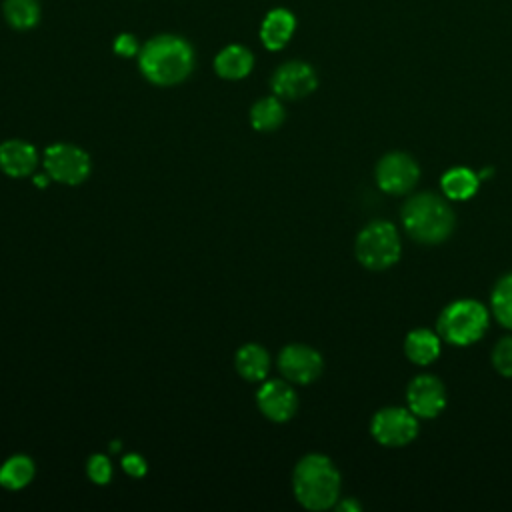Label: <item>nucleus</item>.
<instances>
[{"instance_id":"f257e3e1","label":"nucleus","mask_w":512,"mask_h":512,"mask_svg":"<svg viewBox=\"0 0 512 512\" xmlns=\"http://www.w3.org/2000/svg\"><path fill=\"white\" fill-rule=\"evenodd\" d=\"M138 68L150 84L174 86L190 76L194 50L180 36L158 34L140 48Z\"/></svg>"},{"instance_id":"f03ea898","label":"nucleus","mask_w":512,"mask_h":512,"mask_svg":"<svg viewBox=\"0 0 512 512\" xmlns=\"http://www.w3.org/2000/svg\"><path fill=\"white\" fill-rule=\"evenodd\" d=\"M294 498L306 510H328L340 498V472L334 462L318 452L306 454L298 460L292 472Z\"/></svg>"},{"instance_id":"7ed1b4c3","label":"nucleus","mask_w":512,"mask_h":512,"mask_svg":"<svg viewBox=\"0 0 512 512\" xmlns=\"http://www.w3.org/2000/svg\"><path fill=\"white\" fill-rule=\"evenodd\" d=\"M406 234L426 246L448 240L454 230L456 216L450 204L434 192L412 194L400 212Z\"/></svg>"},{"instance_id":"20e7f679","label":"nucleus","mask_w":512,"mask_h":512,"mask_svg":"<svg viewBox=\"0 0 512 512\" xmlns=\"http://www.w3.org/2000/svg\"><path fill=\"white\" fill-rule=\"evenodd\" d=\"M490 314L484 304L472 298L450 302L436 320V332L454 346H470L488 330Z\"/></svg>"},{"instance_id":"39448f33","label":"nucleus","mask_w":512,"mask_h":512,"mask_svg":"<svg viewBox=\"0 0 512 512\" xmlns=\"http://www.w3.org/2000/svg\"><path fill=\"white\" fill-rule=\"evenodd\" d=\"M402 244L398 230L388 220H374L366 224L354 242L356 260L372 272L386 270L394 266L400 258Z\"/></svg>"},{"instance_id":"423d86ee","label":"nucleus","mask_w":512,"mask_h":512,"mask_svg":"<svg viewBox=\"0 0 512 512\" xmlns=\"http://www.w3.org/2000/svg\"><path fill=\"white\" fill-rule=\"evenodd\" d=\"M44 172L58 184L78 186L92 170V162L86 150L70 142H54L42 152Z\"/></svg>"},{"instance_id":"0eeeda50","label":"nucleus","mask_w":512,"mask_h":512,"mask_svg":"<svg viewBox=\"0 0 512 512\" xmlns=\"http://www.w3.org/2000/svg\"><path fill=\"white\" fill-rule=\"evenodd\" d=\"M370 434L382 446H406L418 434V416L410 408H380L370 420Z\"/></svg>"},{"instance_id":"6e6552de","label":"nucleus","mask_w":512,"mask_h":512,"mask_svg":"<svg viewBox=\"0 0 512 512\" xmlns=\"http://www.w3.org/2000/svg\"><path fill=\"white\" fill-rule=\"evenodd\" d=\"M420 178L418 162L400 150L384 154L376 164V184L386 194H406Z\"/></svg>"},{"instance_id":"1a4fd4ad","label":"nucleus","mask_w":512,"mask_h":512,"mask_svg":"<svg viewBox=\"0 0 512 512\" xmlns=\"http://www.w3.org/2000/svg\"><path fill=\"white\" fill-rule=\"evenodd\" d=\"M278 368L284 380L292 384H312L324 368V360L318 350L306 344H288L278 354Z\"/></svg>"},{"instance_id":"9d476101","label":"nucleus","mask_w":512,"mask_h":512,"mask_svg":"<svg viewBox=\"0 0 512 512\" xmlns=\"http://www.w3.org/2000/svg\"><path fill=\"white\" fill-rule=\"evenodd\" d=\"M270 86L274 96L284 100H298L316 90L318 78L310 64L300 60H290L276 68V72L272 74Z\"/></svg>"},{"instance_id":"9b49d317","label":"nucleus","mask_w":512,"mask_h":512,"mask_svg":"<svg viewBox=\"0 0 512 512\" xmlns=\"http://www.w3.org/2000/svg\"><path fill=\"white\" fill-rule=\"evenodd\" d=\"M408 408L418 418H436L446 406V388L434 374H418L406 388Z\"/></svg>"},{"instance_id":"f8f14e48","label":"nucleus","mask_w":512,"mask_h":512,"mask_svg":"<svg viewBox=\"0 0 512 512\" xmlns=\"http://www.w3.org/2000/svg\"><path fill=\"white\" fill-rule=\"evenodd\" d=\"M256 404L268 420L288 422L298 410V396L288 380H266L256 392Z\"/></svg>"},{"instance_id":"ddd939ff","label":"nucleus","mask_w":512,"mask_h":512,"mask_svg":"<svg viewBox=\"0 0 512 512\" xmlns=\"http://www.w3.org/2000/svg\"><path fill=\"white\" fill-rule=\"evenodd\" d=\"M38 162V150L26 140L10 138L0 144V170L10 178L32 176Z\"/></svg>"},{"instance_id":"4468645a","label":"nucleus","mask_w":512,"mask_h":512,"mask_svg":"<svg viewBox=\"0 0 512 512\" xmlns=\"http://www.w3.org/2000/svg\"><path fill=\"white\" fill-rule=\"evenodd\" d=\"M296 28V18L292 12L284 8H274L266 14L262 28H260V40L268 50H280L288 44Z\"/></svg>"},{"instance_id":"2eb2a0df","label":"nucleus","mask_w":512,"mask_h":512,"mask_svg":"<svg viewBox=\"0 0 512 512\" xmlns=\"http://www.w3.org/2000/svg\"><path fill=\"white\" fill-rule=\"evenodd\" d=\"M254 56L240 44H230L214 58V70L224 80H240L252 72Z\"/></svg>"},{"instance_id":"dca6fc26","label":"nucleus","mask_w":512,"mask_h":512,"mask_svg":"<svg viewBox=\"0 0 512 512\" xmlns=\"http://www.w3.org/2000/svg\"><path fill=\"white\" fill-rule=\"evenodd\" d=\"M404 354L418 366H428L440 356V336L428 328L410 330L404 340Z\"/></svg>"},{"instance_id":"f3484780","label":"nucleus","mask_w":512,"mask_h":512,"mask_svg":"<svg viewBox=\"0 0 512 512\" xmlns=\"http://www.w3.org/2000/svg\"><path fill=\"white\" fill-rule=\"evenodd\" d=\"M236 372L248 382H262L270 370V356L260 344H244L234 356Z\"/></svg>"},{"instance_id":"a211bd4d","label":"nucleus","mask_w":512,"mask_h":512,"mask_svg":"<svg viewBox=\"0 0 512 512\" xmlns=\"http://www.w3.org/2000/svg\"><path fill=\"white\" fill-rule=\"evenodd\" d=\"M480 184V178L476 172H472L470 168L464 166H456L450 168L442 174L440 180V188L446 194V198L450 200H468L476 194Z\"/></svg>"},{"instance_id":"6ab92c4d","label":"nucleus","mask_w":512,"mask_h":512,"mask_svg":"<svg viewBox=\"0 0 512 512\" xmlns=\"http://www.w3.org/2000/svg\"><path fill=\"white\" fill-rule=\"evenodd\" d=\"M34 474V460L26 454H14L0 466V486L6 490H22L34 480Z\"/></svg>"},{"instance_id":"aec40b11","label":"nucleus","mask_w":512,"mask_h":512,"mask_svg":"<svg viewBox=\"0 0 512 512\" xmlns=\"http://www.w3.org/2000/svg\"><path fill=\"white\" fill-rule=\"evenodd\" d=\"M284 106L278 96H266L250 108V124L258 132H272L284 122Z\"/></svg>"},{"instance_id":"412c9836","label":"nucleus","mask_w":512,"mask_h":512,"mask_svg":"<svg viewBox=\"0 0 512 512\" xmlns=\"http://www.w3.org/2000/svg\"><path fill=\"white\" fill-rule=\"evenodd\" d=\"M2 12L14 30H30L40 20L38 0H4Z\"/></svg>"},{"instance_id":"4be33fe9","label":"nucleus","mask_w":512,"mask_h":512,"mask_svg":"<svg viewBox=\"0 0 512 512\" xmlns=\"http://www.w3.org/2000/svg\"><path fill=\"white\" fill-rule=\"evenodd\" d=\"M490 304H492V314L496 316V320L504 328L512 330V272L504 274L494 284Z\"/></svg>"},{"instance_id":"5701e85b","label":"nucleus","mask_w":512,"mask_h":512,"mask_svg":"<svg viewBox=\"0 0 512 512\" xmlns=\"http://www.w3.org/2000/svg\"><path fill=\"white\" fill-rule=\"evenodd\" d=\"M492 366L498 374L512 378V336H504L492 350Z\"/></svg>"},{"instance_id":"b1692460","label":"nucleus","mask_w":512,"mask_h":512,"mask_svg":"<svg viewBox=\"0 0 512 512\" xmlns=\"http://www.w3.org/2000/svg\"><path fill=\"white\" fill-rule=\"evenodd\" d=\"M86 474L98 486L108 484L112 480V462H110V458L104 456V454H92L86 462Z\"/></svg>"},{"instance_id":"393cba45","label":"nucleus","mask_w":512,"mask_h":512,"mask_svg":"<svg viewBox=\"0 0 512 512\" xmlns=\"http://www.w3.org/2000/svg\"><path fill=\"white\" fill-rule=\"evenodd\" d=\"M120 464H122V470H124L130 478H142V476H146V472H148L146 460H144L140 454H136V452L124 454Z\"/></svg>"},{"instance_id":"a878e982","label":"nucleus","mask_w":512,"mask_h":512,"mask_svg":"<svg viewBox=\"0 0 512 512\" xmlns=\"http://www.w3.org/2000/svg\"><path fill=\"white\" fill-rule=\"evenodd\" d=\"M114 52H116L118 56L132 58V56L138 54L140 50H138V42H136V38H134L132 34H120V36H116V40H114Z\"/></svg>"},{"instance_id":"bb28decb","label":"nucleus","mask_w":512,"mask_h":512,"mask_svg":"<svg viewBox=\"0 0 512 512\" xmlns=\"http://www.w3.org/2000/svg\"><path fill=\"white\" fill-rule=\"evenodd\" d=\"M334 508L340 510V512H360V510H362L360 502L354 500V498H344V500L338 498V502L334 504Z\"/></svg>"},{"instance_id":"cd10ccee","label":"nucleus","mask_w":512,"mask_h":512,"mask_svg":"<svg viewBox=\"0 0 512 512\" xmlns=\"http://www.w3.org/2000/svg\"><path fill=\"white\" fill-rule=\"evenodd\" d=\"M492 172H494L492 168H486V170H482V172L478 174V178H480V180H486V178H490V174H492Z\"/></svg>"},{"instance_id":"c85d7f7f","label":"nucleus","mask_w":512,"mask_h":512,"mask_svg":"<svg viewBox=\"0 0 512 512\" xmlns=\"http://www.w3.org/2000/svg\"><path fill=\"white\" fill-rule=\"evenodd\" d=\"M120 448H122V442H118V440H116V442H112V444H110V450H112V452H118V450H120Z\"/></svg>"}]
</instances>
